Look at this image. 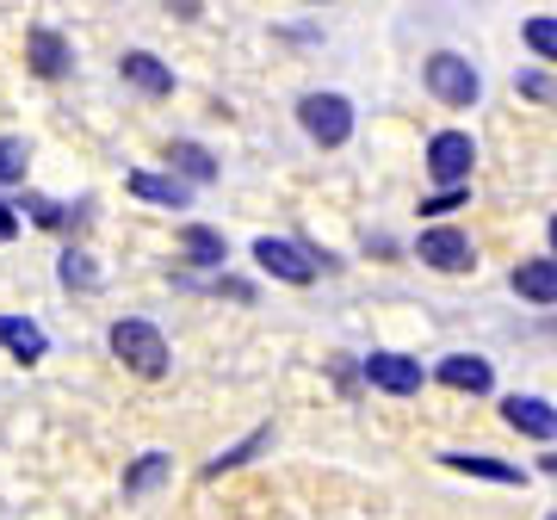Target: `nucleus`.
Here are the masks:
<instances>
[{"mask_svg": "<svg viewBox=\"0 0 557 520\" xmlns=\"http://www.w3.org/2000/svg\"><path fill=\"white\" fill-rule=\"evenodd\" d=\"M112 354H119L137 379H161L168 372V341H161V329L156 322H143V317H119L112 322Z\"/></svg>", "mask_w": 557, "mask_h": 520, "instance_id": "1", "label": "nucleus"}, {"mask_svg": "<svg viewBox=\"0 0 557 520\" xmlns=\"http://www.w3.org/2000/svg\"><path fill=\"white\" fill-rule=\"evenodd\" d=\"M421 161H428V181H440V193H458V186H471L478 143H471V131H434Z\"/></svg>", "mask_w": 557, "mask_h": 520, "instance_id": "2", "label": "nucleus"}, {"mask_svg": "<svg viewBox=\"0 0 557 520\" xmlns=\"http://www.w3.org/2000/svg\"><path fill=\"white\" fill-rule=\"evenodd\" d=\"M421 75H428V94H434L440 106H478V94H483L478 62H465L458 50H434Z\"/></svg>", "mask_w": 557, "mask_h": 520, "instance_id": "3", "label": "nucleus"}, {"mask_svg": "<svg viewBox=\"0 0 557 520\" xmlns=\"http://www.w3.org/2000/svg\"><path fill=\"white\" fill-rule=\"evenodd\" d=\"M298 124L310 131V143L341 149V143L354 137V106L341 100V94H304V100H298Z\"/></svg>", "mask_w": 557, "mask_h": 520, "instance_id": "4", "label": "nucleus"}, {"mask_svg": "<svg viewBox=\"0 0 557 520\" xmlns=\"http://www.w3.org/2000/svg\"><path fill=\"white\" fill-rule=\"evenodd\" d=\"M255 267L260 273H273V280H285V285H310L317 280V255L298 248V242H285V236H260L255 242Z\"/></svg>", "mask_w": 557, "mask_h": 520, "instance_id": "5", "label": "nucleus"}, {"mask_svg": "<svg viewBox=\"0 0 557 520\" xmlns=\"http://www.w3.org/2000/svg\"><path fill=\"white\" fill-rule=\"evenodd\" d=\"M359 372H366V384L384 391V397H416L421 384H428L421 360H409V354H372V360H359Z\"/></svg>", "mask_w": 557, "mask_h": 520, "instance_id": "6", "label": "nucleus"}, {"mask_svg": "<svg viewBox=\"0 0 557 520\" xmlns=\"http://www.w3.org/2000/svg\"><path fill=\"white\" fill-rule=\"evenodd\" d=\"M416 255L434 267V273H465V267H478V255H471V236L465 230H453V223H434V230H421Z\"/></svg>", "mask_w": 557, "mask_h": 520, "instance_id": "7", "label": "nucleus"}, {"mask_svg": "<svg viewBox=\"0 0 557 520\" xmlns=\"http://www.w3.org/2000/svg\"><path fill=\"white\" fill-rule=\"evenodd\" d=\"M502 421L515 428V434H527V441H557V409L545 397H502Z\"/></svg>", "mask_w": 557, "mask_h": 520, "instance_id": "8", "label": "nucleus"}, {"mask_svg": "<svg viewBox=\"0 0 557 520\" xmlns=\"http://www.w3.org/2000/svg\"><path fill=\"white\" fill-rule=\"evenodd\" d=\"M508 285H515L527 304H539V310H552L557 304V260L552 255H533V260H520L515 273H508Z\"/></svg>", "mask_w": 557, "mask_h": 520, "instance_id": "9", "label": "nucleus"}, {"mask_svg": "<svg viewBox=\"0 0 557 520\" xmlns=\"http://www.w3.org/2000/svg\"><path fill=\"white\" fill-rule=\"evenodd\" d=\"M440 384H453V391H471V397H490L496 391V372H490V360H478V354H446V360L434 366Z\"/></svg>", "mask_w": 557, "mask_h": 520, "instance_id": "10", "label": "nucleus"}, {"mask_svg": "<svg viewBox=\"0 0 557 520\" xmlns=\"http://www.w3.org/2000/svg\"><path fill=\"white\" fill-rule=\"evenodd\" d=\"M25 57H32V69H38L44 81H57V75H69V62H75V50H69V38H62V32H32V38H25Z\"/></svg>", "mask_w": 557, "mask_h": 520, "instance_id": "11", "label": "nucleus"}, {"mask_svg": "<svg viewBox=\"0 0 557 520\" xmlns=\"http://www.w3.org/2000/svg\"><path fill=\"white\" fill-rule=\"evenodd\" d=\"M0 347H7L13 360L32 366V360H44V354H50V335H44L32 317H0Z\"/></svg>", "mask_w": 557, "mask_h": 520, "instance_id": "12", "label": "nucleus"}, {"mask_svg": "<svg viewBox=\"0 0 557 520\" xmlns=\"http://www.w3.org/2000/svg\"><path fill=\"white\" fill-rule=\"evenodd\" d=\"M440 459L453 465V471H465V478H483V483H508V490L527 483L520 465H502V459H490V453H440Z\"/></svg>", "mask_w": 557, "mask_h": 520, "instance_id": "13", "label": "nucleus"}, {"mask_svg": "<svg viewBox=\"0 0 557 520\" xmlns=\"http://www.w3.org/2000/svg\"><path fill=\"white\" fill-rule=\"evenodd\" d=\"M180 255L193 260V267H223V260H230V242H223V230H211V223H186V230H180Z\"/></svg>", "mask_w": 557, "mask_h": 520, "instance_id": "14", "label": "nucleus"}, {"mask_svg": "<svg viewBox=\"0 0 557 520\" xmlns=\"http://www.w3.org/2000/svg\"><path fill=\"white\" fill-rule=\"evenodd\" d=\"M119 69H124V81H131V87L156 94V100H161V94H174V69H168L161 57H149V50H131Z\"/></svg>", "mask_w": 557, "mask_h": 520, "instance_id": "15", "label": "nucleus"}, {"mask_svg": "<svg viewBox=\"0 0 557 520\" xmlns=\"http://www.w3.org/2000/svg\"><path fill=\"white\" fill-rule=\"evenodd\" d=\"M131 193H137V199H149V205H174V211H186V199H193V193H186V181H174V174H131Z\"/></svg>", "mask_w": 557, "mask_h": 520, "instance_id": "16", "label": "nucleus"}, {"mask_svg": "<svg viewBox=\"0 0 557 520\" xmlns=\"http://www.w3.org/2000/svg\"><path fill=\"white\" fill-rule=\"evenodd\" d=\"M168 471H174V459H168V453H143V459L124 471V496H143V490H156Z\"/></svg>", "mask_w": 557, "mask_h": 520, "instance_id": "17", "label": "nucleus"}, {"mask_svg": "<svg viewBox=\"0 0 557 520\" xmlns=\"http://www.w3.org/2000/svg\"><path fill=\"white\" fill-rule=\"evenodd\" d=\"M260 446H273V428H255L248 441H236L230 453H218V459L205 465V478H223V471H236V465H248V459L260 453Z\"/></svg>", "mask_w": 557, "mask_h": 520, "instance_id": "18", "label": "nucleus"}, {"mask_svg": "<svg viewBox=\"0 0 557 520\" xmlns=\"http://www.w3.org/2000/svg\"><path fill=\"white\" fill-rule=\"evenodd\" d=\"M520 38H527V50L539 62H557V13H533V20L520 25Z\"/></svg>", "mask_w": 557, "mask_h": 520, "instance_id": "19", "label": "nucleus"}, {"mask_svg": "<svg viewBox=\"0 0 557 520\" xmlns=\"http://www.w3.org/2000/svg\"><path fill=\"white\" fill-rule=\"evenodd\" d=\"M174 168H180V174H186V181H218V161H211V156H205V149H199V143H174Z\"/></svg>", "mask_w": 557, "mask_h": 520, "instance_id": "20", "label": "nucleus"}, {"mask_svg": "<svg viewBox=\"0 0 557 520\" xmlns=\"http://www.w3.org/2000/svg\"><path fill=\"white\" fill-rule=\"evenodd\" d=\"M62 285H75V292H94V285H100V267H94V260L87 255H75V248H69V255H62Z\"/></svg>", "mask_w": 557, "mask_h": 520, "instance_id": "21", "label": "nucleus"}, {"mask_svg": "<svg viewBox=\"0 0 557 520\" xmlns=\"http://www.w3.org/2000/svg\"><path fill=\"white\" fill-rule=\"evenodd\" d=\"M20 181H25V143L0 137V186H20Z\"/></svg>", "mask_w": 557, "mask_h": 520, "instance_id": "22", "label": "nucleus"}, {"mask_svg": "<svg viewBox=\"0 0 557 520\" xmlns=\"http://www.w3.org/2000/svg\"><path fill=\"white\" fill-rule=\"evenodd\" d=\"M515 87L527 94V100H539V106H552V100H557V81H552V75H539V69H520Z\"/></svg>", "mask_w": 557, "mask_h": 520, "instance_id": "23", "label": "nucleus"}, {"mask_svg": "<svg viewBox=\"0 0 557 520\" xmlns=\"http://www.w3.org/2000/svg\"><path fill=\"white\" fill-rule=\"evenodd\" d=\"M458 205H471V186H458V193H434V199H421V211H428V218H446V211H458Z\"/></svg>", "mask_w": 557, "mask_h": 520, "instance_id": "24", "label": "nucleus"}, {"mask_svg": "<svg viewBox=\"0 0 557 520\" xmlns=\"http://www.w3.org/2000/svg\"><path fill=\"white\" fill-rule=\"evenodd\" d=\"M32 218H38L44 230H57V223H69V211H62V205H50V199H32Z\"/></svg>", "mask_w": 557, "mask_h": 520, "instance_id": "25", "label": "nucleus"}, {"mask_svg": "<svg viewBox=\"0 0 557 520\" xmlns=\"http://www.w3.org/2000/svg\"><path fill=\"white\" fill-rule=\"evenodd\" d=\"M13 236H20V218H13V211L0 205V242H13Z\"/></svg>", "mask_w": 557, "mask_h": 520, "instance_id": "26", "label": "nucleus"}, {"mask_svg": "<svg viewBox=\"0 0 557 520\" xmlns=\"http://www.w3.org/2000/svg\"><path fill=\"white\" fill-rule=\"evenodd\" d=\"M545 236H552V260H557V218H552V223H545Z\"/></svg>", "mask_w": 557, "mask_h": 520, "instance_id": "27", "label": "nucleus"}, {"mask_svg": "<svg viewBox=\"0 0 557 520\" xmlns=\"http://www.w3.org/2000/svg\"><path fill=\"white\" fill-rule=\"evenodd\" d=\"M539 471H545V478H557V459H539Z\"/></svg>", "mask_w": 557, "mask_h": 520, "instance_id": "28", "label": "nucleus"}, {"mask_svg": "<svg viewBox=\"0 0 557 520\" xmlns=\"http://www.w3.org/2000/svg\"><path fill=\"white\" fill-rule=\"evenodd\" d=\"M552 520H557V515H552Z\"/></svg>", "mask_w": 557, "mask_h": 520, "instance_id": "29", "label": "nucleus"}]
</instances>
